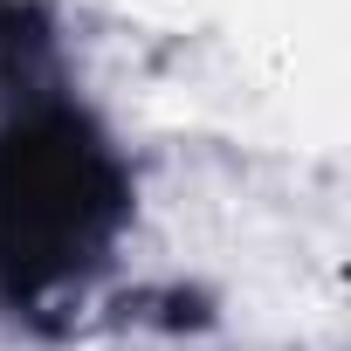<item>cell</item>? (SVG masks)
<instances>
[{"label": "cell", "instance_id": "obj_1", "mask_svg": "<svg viewBox=\"0 0 351 351\" xmlns=\"http://www.w3.org/2000/svg\"><path fill=\"white\" fill-rule=\"evenodd\" d=\"M110 207V172L69 124L0 145V269L14 282L69 276L104 241Z\"/></svg>", "mask_w": 351, "mask_h": 351}]
</instances>
